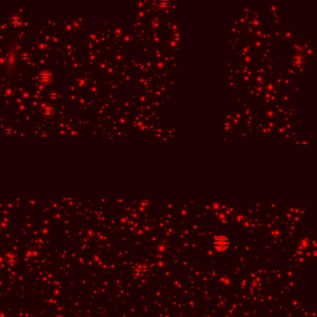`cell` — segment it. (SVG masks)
<instances>
[{"label": "cell", "mask_w": 317, "mask_h": 317, "mask_svg": "<svg viewBox=\"0 0 317 317\" xmlns=\"http://www.w3.org/2000/svg\"><path fill=\"white\" fill-rule=\"evenodd\" d=\"M39 80L43 84H49V83L51 82V80H52V75H51L49 72L44 71V72L40 73Z\"/></svg>", "instance_id": "6da1fadb"}, {"label": "cell", "mask_w": 317, "mask_h": 317, "mask_svg": "<svg viewBox=\"0 0 317 317\" xmlns=\"http://www.w3.org/2000/svg\"><path fill=\"white\" fill-rule=\"evenodd\" d=\"M43 114H44L45 116H51L54 114V109L52 108V106H46L43 109Z\"/></svg>", "instance_id": "7a4b0ae2"}, {"label": "cell", "mask_w": 317, "mask_h": 317, "mask_svg": "<svg viewBox=\"0 0 317 317\" xmlns=\"http://www.w3.org/2000/svg\"><path fill=\"white\" fill-rule=\"evenodd\" d=\"M11 23H14V24H16V23L18 24L20 23V17L19 16H14L13 18L11 19Z\"/></svg>", "instance_id": "3957f363"}, {"label": "cell", "mask_w": 317, "mask_h": 317, "mask_svg": "<svg viewBox=\"0 0 317 317\" xmlns=\"http://www.w3.org/2000/svg\"><path fill=\"white\" fill-rule=\"evenodd\" d=\"M11 133H13V129H12V128H10V129H7V131H6V134H7V135H11Z\"/></svg>", "instance_id": "277c9868"}]
</instances>
